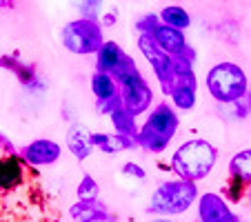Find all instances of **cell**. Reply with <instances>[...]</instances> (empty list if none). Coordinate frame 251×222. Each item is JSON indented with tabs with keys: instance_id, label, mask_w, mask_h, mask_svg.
Here are the masks:
<instances>
[{
	"instance_id": "obj_18",
	"label": "cell",
	"mask_w": 251,
	"mask_h": 222,
	"mask_svg": "<svg viewBox=\"0 0 251 222\" xmlns=\"http://www.w3.org/2000/svg\"><path fill=\"white\" fill-rule=\"evenodd\" d=\"M158 20H160L165 27L178 29V31H187L191 27V16L185 7L180 5H167L158 11Z\"/></svg>"
},
{
	"instance_id": "obj_16",
	"label": "cell",
	"mask_w": 251,
	"mask_h": 222,
	"mask_svg": "<svg viewBox=\"0 0 251 222\" xmlns=\"http://www.w3.org/2000/svg\"><path fill=\"white\" fill-rule=\"evenodd\" d=\"M0 67H5V69L14 71L16 76H18V80L23 82L25 87H29V89H36V87L40 85V76H38V71H36V67L23 62L18 56L0 58Z\"/></svg>"
},
{
	"instance_id": "obj_14",
	"label": "cell",
	"mask_w": 251,
	"mask_h": 222,
	"mask_svg": "<svg viewBox=\"0 0 251 222\" xmlns=\"http://www.w3.org/2000/svg\"><path fill=\"white\" fill-rule=\"evenodd\" d=\"M67 149L76 156V160H80V162L87 160L96 149L94 147V133H91L85 124L76 123L74 127H69V131H67Z\"/></svg>"
},
{
	"instance_id": "obj_11",
	"label": "cell",
	"mask_w": 251,
	"mask_h": 222,
	"mask_svg": "<svg viewBox=\"0 0 251 222\" xmlns=\"http://www.w3.org/2000/svg\"><path fill=\"white\" fill-rule=\"evenodd\" d=\"M153 38V43L176 60V58H182L189 53V43H187V36L185 31H178V29H171V27H165L162 23H158V27L149 33Z\"/></svg>"
},
{
	"instance_id": "obj_6",
	"label": "cell",
	"mask_w": 251,
	"mask_h": 222,
	"mask_svg": "<svg viewBox=\"0 0 251 222\" xmlns=\"http://www.w3.org/2000/svg\"><path fill=\"white\" fill-rule=\"evenodd\" d=\"M62 47L74 56H91L98 53L100 47L104 45V36H102V27L100 23L94 20H85V18H76L67 23L62 27L60 33Z\"/></svg>"
},
{
	"instance_id": "obj_13",
	"label": "cell",
	"mask_w": 251,
	"mask_h": 222,
	"mask_svg": "<svg viewBox=\"0 0 251 222\" xmlns=\"http://www.w3.org/2000/svg\"><path fill=\"white\" fill-rule=\"evenodd\" d=\"M129 58L131 56H129L116 40H104L100 51L96 53V71H102V74H111V76H114Z\"/></svg>"
},
{
	"instance_id": "obj_10",
	"label": "cell",
	"mask_w": 251,
	"mask_h": 222,
	"mask_svg": "<svg viewBox=\"0 0 251 222\" xmlns=\"http://www.w3.org/2000/svg\"><path fill=\"white\" fill-rule=\"evenodd\" d=\"M62 147L51 138H36L20 149V158L31 167H51L60 160Z\"/></svg>"
},
{
	"instance_id": "obj_23",
	"label": "cell",
	"mask_w": 251,
	"mask_h": 222,
	"mask_svg": "<svg viewBox=\"0 0 251 222\" xmlns=\"http://www.w3.org/2000/svg\"><path fill=\"white\" fill-rule=\"evenodd\" d=\"M123 173L127 175V178H133L138 180V182H142V180H147V171L142 169L138 162H127V165H123Z\"/></svg>"
},
{
	"instance_id": "obj_9",
	"label": "cell",
	"mask_w": 251,
	"mask_h": 222,
	"mask_svg": "<svg viewBox=\"0 0 251 222\" xmlns=\"http://www.w3.org/2000/svg\"><path fill=\"white\" fill-rule=\"evenodd\" d=\"M91 94H94L96 102H98L100 114L109 116L118 107H123V102H120V85L116 82V78L111 74L96 71L91 76Z\"/></svg>"
},
{
	"instance_id": "obj_27",
	"label": "cell",
	"mask_w": 251,
	"mask_h": 222,
	"mask_svg": "<svg viewBox=\"0 0 251 222\" xmlns=\"http://www.w3.org/2000/svg\"><path fill=\"white\" fill-rule=\"evenodd\" d=\"M247 202L251 204V187H249V189H247Z\"/></svg>"
},
{
	"instance_id": "obj_8",
	"label": "cell",
	"mask_w": 251,
	"mask_h": 222,
	"mask_svg": "<svg viewBox=\"0 0 251 222\" xmlns=\"http://www.w3.org/2000/svg\"><path fill=\"white\" fill-rule=\"evenodd\" d=\"M198 222H240V216L218 191H202L198 196Z\"/></svg>"
},
{
	"instance_id": "obj_17",
	"label": "cell",
	"mask_w": 251,
	"mask_h": 222,
	"mask_svg": "<svg viewBox=\"0 0 251 222\" xmlns=\"http://www.w3.org/2000/svg\"><path fill=\"white\" fill-rule=\"evenodd\" d=\"M227 173H229V178H236L242 184L251 187V147L240 149V151H236L229 158Z\"/></svg>"
},
{
	"instance_id": "obj_15",
	"label": "cell",
	"mask_w": 251,
	"mask_h": 222,
	"mask_svg": "<svg viewBox=\"0 0 251 222\" xmlns=\"http://www.w3.org/2000/svg\"><path fill=\"white\" fill-rule=\"evenodd\" d=\"M94 147L102 153H123L136 149V138H127L120 133H94Z\"/></svg>"
},
{
	"instance_id": "obj_24",
	"label": "cell",
	"mask_w": 251,
	"mask_h": 222,
	"mask_svg": "<svg viewBox=\"0 0 251 222\" xmlns=\"http://www.w3.org/2000/svg\"><path fill=\"white\" fill-rule=\"evenodd\" d=\"M0 147H2V151H5V156H20V151L16 149L14 145H11V140L5 136V133H0Z\"/></svg>"
},
{
	"instance_id": "obj_4",
	"label": "cell",
	"mask_w": 251,
	"mask_h": 222,
	"mask_svg": "<svg viewBox=\"0 0 251 222\" xmlns=\"http://www.w3.org/2000/svg\"><path fill=\"white\" fill-rule=\"evenodd\" d=\"M204 87L209 96L220 104H231L249 96V78L245 69L231 60L213 65L204 76Z\"/></svg>"
},
{
	"instance_id": "obj_1",
	"label": "cell",
	"mask_w": 251,
	"mask_h": 222,
	"mask_svg": "<svg viewBox=\"0 0 251 222\" xmlns=\"http://www.w3.org/2000/svg\"><path fill=\"white\" fill-rule=\"evenodd\" d=\"M218 156L220 153L216 145H211L204 138H191L174 149L169 167L176 173V178L198 184L204 178H209V173L218 162Z\"/></svg>"
},
{
	"instance_id": "obj_22",
	"label": "cell",
	"mask_w": 251,
	"mask_h": 222,
	"mask_svg": "<svg viewBox=\"0 0 251 222\" xmlns=\"http://www.w3.org/2000/svg\"><path fill=\"white\" fill-rule=\"evenodd\" d=\"M102 9H104V2H98V0H94V2H80V5H78L80 18L94 20V23H100V18H102Z\"/></svg>"
},
{
	"instance_id": "obj_5",
	"label": "cell",
	"mask_w": 251,
	"mask_h": 222,
	"mask_svg": "<svg viewBox=\"0 0 251 222\" xmlns=\"http://www.w3.org/2000/svg\"><path fill=\"white\" fill-rule=\"evenodd\" d=\"M114 78L120 85V102H123L125 111H129L133 118L151 111L153 91H151V87H149V82L145 80V76L140 74V69L136 67L133 58H129V60L116 71Z\"/></svg>"
},
{
	"instance_id": "obj_21",
	"label": "cell",
	"mask_w": 251,
	"mask_h": 222,
	"mask_svg": "<svg viewBox=\"0 0 251 222\" xmlns=\"http://www.w3.org/2000/svg\"><path fill=\"white\" fill-rule=\"evenodd\" d=\"M247 189H249V187H247V184H242L240 180L229 178L227 184L223 187V191H220V196H223L229 204H238L240 200H247Z\"/></svg>"
},
{
	"instance_id": "obj_25",
	"label": "cell",
	"mask_w": 251,
	"mask_h": 222,
	"mask_svg": "<svg viewBox=\"0 0 251 222\" xmlns=\"http://www.w3.org/2000/svg\"><path fill=\"white\" fill-rule=\"evenodd\" d=\"M149 222H178L176 218H151Z\"/></svg>"
},
{
	"instance_id": "obj_2",
	"label": "cell",
	"mask_w": 251,
	"mask_h": 222,
	"mask_svg": "<svg viewBox=\"0 0 251 222\" xmlns=\"http://www.w3.org/2000/svg\"><path fill=\"white\" fill-rule=\"evenodd\" d=\"M178 127H180L178 111L171 107V102H158L147 114V120L138 127L136 145L145 151L160 156L171 145L174 136L178 133Z\"/></svg>"
},
{
	"instance_id": "obj_12",
	"label": "cell",
	"mask_w": 251,
	"mask_h": 222,
	"mask_svg": "<svg viewBox=\"0 0 251 222\" xmlns=\"http://www.w3.org/2000/svg\"><path fill=\"white\" fill-rule=\"evenodd\" d=\"M27 162L20 156H2L0 158V191H14L23 187L27 175Z\"/></svg>"
},
{
	"instance_id": "obj_7",
	"label": "cell",
	"mask_w": 251,
	"mask_h": 222,
	"mask_svg": "<svg viewBox=\"0 0 251 222\" xmlns=\"http://www.w3.org/2000/svg\"><path fill=\"white\" fill-rule=\"evenodd\" d=\"M138 49H140V53L145 56V60H147V65L151 67L156 80L160 82L167 94L169 87L174 85V80H176V74H178V71H176V60L171 56H167V53L153 43V38L149 33H140V36H138Z\"/></svg>"
},
{
	"instance_id": "obj_28",
	"label": "cell",
	"mask_w": 251,
	"mask_h": 222,
	"mask_svg": "<svg viewBox=\"0 0 251 222\" xmlns=\"http://www.w3.org/2000/svg\"><path fill=\"white\" fill-rule=\"evenodd\" d=\"M249 222H251V218H249Z\"/></svg>"
},
{
	"instance_id": "obj_3",
	"label": "cell",
	"mask_w": 251,
	"mask_h": 222,
	"mask_svg": "<svg viewBox=\"0 0 251 222\" xmlns=\"http://www.w3.org/2000/svg\"><path fill=\"white\" fill-rule=\"evenodd\" d=\"M198 184L189 180H165L151 191L147 211L153 218H176L185 216L196 202H198Z\"/></svg>"
},
{
	"instance_id": "obj_20",
	"label": "cell",
	"mask_w": 251,
	"mask_h": 222,
	"mask_svg": "<svg viewBox=\"0 0 251 222\" xmlns=\"http://www.w3.org/2000/svg\"><path fill=\"white\" fill-rule=\"evenodd\" d=\"M76 196L78 202H98L100 198V187L91 175H82V180L76 187Z\"/></svg>"
},
{
	"instance_id": "obj_26",
	"label": "cell",
	"mask_w": 251,
	"mask_h": 222,
	"mask_svg": "<svg viewBox=\"0 0 251 222\" xmlns=\"http://www.w3.org/2000/svg\"><path fill=\"white\" fill-rule=\"evenodd\" d=\"M0 7H5V9H9V7H14V2H9V0H2V2H0Z\"/></svg>"
},
{
	"instance_id": "obj_19",
	"label": "cell",
	"mask_w": 251,
	"mask_h": 222,
	"mask_svg": "<svg viewBox=\"0 0 251 222\" xmlns=\"http://www.w3.org/2000/svg\"><path fill=\"white\" fill-rule=\"evenodd\" d=\"M109 120H111V127H114V131L120 133V136H127V138H136L138 136L136 118H133L129 111H125L123 107H118L114 114H109Z\"/></svg>"
}]
</instances>
